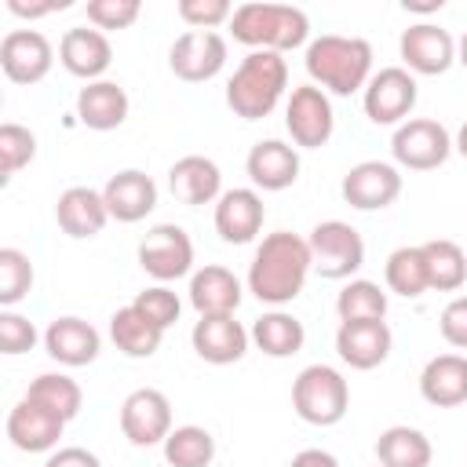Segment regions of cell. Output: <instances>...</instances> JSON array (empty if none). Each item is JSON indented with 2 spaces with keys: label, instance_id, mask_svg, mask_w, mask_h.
I'll return each mask as SVG.
<instances>
[{
  "label": "cell",
  "instance_id": "6da1fadb",
  "mask_svg": "<svg viewBox=\"0 0 467 467\" xmlns=\"http://www.w3.org/2000/svg\"><path fill=\"white\" fill-rule=\"evenodd\" d=\"M310 270H314V259H310L306 237H299L292 230H274L259 241V248L248 263V292L259 303L285 306L303 292Z\"/></svg>",
  "mask_w": 467,
  "mask_h": 467
},
{
  "label": "cell",
  "instance_id": "7a4b0ae2",
  "mask_svg": "<svg viewBox=\"0 0 467 467\" xmlns=\"http://www.w3.org/2000/svg\"><path fill=\"white\" fill-rule=\"evenodd\" d=\"M306 73L328 95H354L365 91L372 80V44L361 36L321 33L306 44Z\"/></svg>",
  "mask_w": 467,
  "mask_h": 467
},
{
  "label": "cell",
  "instance_id": "3957f363",
  "mask_svg": "<svg viewBox=\"0 0 467 467\" xmlns=\"http://www.w3.org/2000/svg\"><path fill=\"white\" fill-rule=\"evenodd\" d=\"M288 88V62L277 51H248L226 80V106L241 120H263L277 109Z\"/></svg>",
  "mask_w": 467,
  "mask_h": 467
},
{
  "label": "cell",
  "instance_id": "277c9868",
  "mask_svg": "<svg viewBox=\"0 0 467 467\" xmlns=\"http://www.w3.org/2000/svg\"><path fill=\"white\" fill-rule=\"evenodd\" d=\"M230 33L237 44L252 47V51H292L303 47L310 36V18L306 11L292 7V4H241L234 7L230 18Z\"/></svg>",
  "mask_w": 467,
  "mask_h": 467
},
{
  "label": "cell",
  "instance_id": "5b68a950",
  "mask_svg": "<svg viewBox=\"0 0 467 467\" xmlns=\"http://www.w3.org/2000/svg\"><path fill=\"white\" fill-rule=\"evenodd\" d=\"M292 409L310 427H336L350 409V387L332 365H306L292 379Z\"/></svg>",
  "mask_w": 467,
  "mask_h": 467
},
{
  "label": "cell",
  "instance_id": "8992f818",
  "mask_svg": "<svg viewBox=\"0 0 467 467\" xmlns=\"http://www.w3.org/2000/svg\"><path fill=\"white\" fill-rule=\"evenodd\" d=\"M310 244V259H314V274L328 277V281H347L350 274L361 270L365 263V241L361 234L343 223V219H325L310 230L306 237Z\"/></svg>",
  "mask_w": 467,
  "mask_h": 467
},
{
  "label": "cell",
  "instance_id": "52a82bcc",
  "mask_svg": "<svg viewBox=\"0 0 467 467\" xmlns=\"http://www.w3.org/2000/svg\"><path fill=\"white\" fill-rule=\"evenodd\" d=\"M390 153L409 171H431V168H441L449 161L452 135L445 131V124H438L431 117H409L405 124L394 128Z\"/></svg>",
  "mask_w": 467,
  "mask_h": 467
},
{
  "label": "cell",
  "instance_id": "ba28073f",
  "mask_svg": "<svg viewBox=\"0 0 467 467\" xmlns=\"http://www.w3.org/2000/svg\"><path fill=\"white\" fill-rule=\"evenodd\" d=\"M416 99H420L416 77L405 66H387L372 73V80L361 91V106L372 124H405L409 113L416 109Z\"/></svg>",
  "mask_w": 467,
  "mask_h": 467
},
{
  "label": "cell",
  "instance_id": "9c48e42d",
  "mask_svg": "<svg viewBox=\"0 0 467 467\" xmlns=\"http://www.w3.org/2000/svg\"><path fill=\"white\" fill-rule=\"evenodd\" d=\"M285 128H288L296 146L321 150L332 139V131H336V113H332L328 95L317 84L292 88V95L285 102Z\"/></svg>",
  "mask_w": 467,
  "mask_h": 467
},
{
  "label": "cell",
  "instance_id": "30bf717a",
  "mask_svg": "<svg viewBox=\"0 0 467 467\" xmlns=\"http://www.w3.org/2000/svg\"><path fill=\"white\" fill-rule=\"evenodd\" d=\"M120 431L135 449L164 445L171 427V401L157 387H139L120 401Z\"/></svg>",
  "mask_w": 467,
  "mask_h": 467
},
{
  "label": "cell",
  "instance_id": "8fae6325",
  "mask_svg": "<svg viewBox=\"0 0 467 467\" xmlns=\"http://www.w3.org/2000/svg\"><path fill=\"white\" fill-rule=\"evenodd\" d=\"M139 266L161 285L186 277L193 270V241H190V234L182 226H175V223L153 226L139 241Z\"/></svg>",
  "mask_w": 467,
  "mask_h": 467
},
{
  "label": "cell",
  "instance_id": "7c38bea8",
  "mask_svg": "<svg viewBox=\"0 0 467 467\" xmlns=\"http://www.w3.org/2000/svg\"><path fill=\"white\" fill-rule=\"evenodd\" d=\"M226 66V40L215 29H186L168 47V69L186 84H204Z\"/></svg>",
  "mask_w": 467,
  "mask_h": 467
},
{
  "label": "cell",
  "instance_id": "4fadbf2b",
  "mask_svg": "<svg viewBox=\"0 0 467 467\" xmlns=\"http://www.w3.org/2000/svg\"><path fill=\"white\" fill-rule=\"evenodd\" d=\"M55 66V47L40 29H11L0 40V69L11 84H40Z\"/></svg>",
  "mask_w": 467,
  "mask_h": 467
},
{
  "label": "cell",
  "instance_id": "5bb4252c",
  "mask_svg": "<svg viewBox=\"0 0 467 467\" xmlns=\"http://www.w3.org/2000/svg\"><path fill=\"white\" fill-rule=\"evenodd\" d=\"M398 51H401V62L409 73H420V77H441L452 62H456V40L449 29L434 26V22H416L401 33L398 40Z\"/></svg>",
  "mask_w": 467,
  "mask_h": 467
},
{
  "label": "cell",
  "instance_id": "9a60e30c",
  "mask_svg": "<svg viewBox=\"0 0 467 467\" xmlns=\"http://www.w3.org/2000/svg\"><path fill=\"white\" fill-rule=\"evenodd\" d=\"M339 193L358 212H379V208H387V204L398 201V193H401V171L394 164H387V161H361V164H354L343 175Z\"/></svg>",
  "mask_w": 467,
  "mask_h": 467
},
{
  "label": "cell",
  "instance_id": "2e32d148",
  "mask_svg": "<svg viewBox=\"0 0 467 467\" xmlns=\"http://www.w3.org/2000/svg\"><path fill=\"white\" fill-rule=\"evenodd\" d=\"M263 219H266V208H263L259 190H252V186L223 190V197L215 201V234L226 244L255 241L263 230Z\"/></svg>",
  "mask_w": 467,
  "mask_h": 467
},
{
  "label": "cell",
  "instance_id": "e0dca14e",
  "mask_svg": "<svg viewBox=\"0 0 467 467\" xmlns=\"http://www.w3.org/2000/svg\"><path fill=\"white\" fill-rule=\"evenodd\" d=\"M390 347H394V336L387 321H339L336 328V354L343 365L358 372L383 365L390 358Z\"/></svg>",
  "mask_w": 467,
  "mask_h": 467
},
{
  "label": "cell",
  "instance_id": "ac0fdd59",
  "mask_svg": "<svg viewBox=\"0 0 467 467\" xmlns=\"http://www.w3.org/2000/svg\"><path fill=\"white\" fill-rule=\"evenodd\" d=\"M44 350L51 361L66 365V368H80V365H91L102 350V336L91 321L84 317H55L47 328H44Z\"/></svg>",
  "mask_w": 467,
  "mask_h": 467
},
{
  "label": "cell",
  "instance_id": "d6986e66",
  "mask_svg": "<svg viewBox=\"0 0 467 467\" xmlns=\"http://www.w3.org/2000/svg\"><path fill=\"white\" fill-rule=\"evenodd\" d=\"M66 431V420L55 416L51 409L36 405L33 398L22 394V401L7 412V438L18 452H55L58 438Z\"/></svg>",
  "mask_w": 467,
  "mask_h": 467
},
{
  "label": "cell",
  "instance_id": "ffe728a7",
  "mask_svg": "<svg viewBox=\"0 0 467 467\" xmlns=\"http://www.w3.org/2000/svg\"><path fill=\"white\" fill-rule=\"evenodd\" d=\"M58 62L66 66V73L80 77L84 84L91 80H106L102 73L113 62V47L106 40L102 29H88V26H73L62 33L58 40Z\"/></svg>",
  "mask_w": 467,
  "mask_h": 467
},
{
  "label": "cell",
  "instance_id": "44dd1931",
  "mask_svg": "<svg viewBox=\"0 0 467 467\" xmlns=\"http://www.w3.org/2000/svg\"><path fill=\"white\" fill-rule=\"evenodd\" d=\"M168 190L179 204H215L223 197V171L212 157L186 153L168 168Z\"/></svg>",
  "mask_w": 467,
  "mask_h": 467
},
{
  "label": "cell",
  "instance_id": "7402d4cb",
  "mask_svg": "<svg viewBox=\"0 0 467 467\" xmlns=\"http://www.w3.org/2000/svg\"><path fill=\"white\" fill-rule=\"evenodd\" d=\"M248 328L241 321H234V314H215V317H201L190 332V343L197 350L201 361L208 365H234L244 358L248 350Z\"/></svg>",
  "mask_w": 467,
  "mask_h": 467
},
{
  "label": "cell",
  "instance_id": "603a6c76",
  "mask_svg": "<svg viewBox=\"0 0 467 467\" xmlns=\"http://www.w3.org/2000/svg\"><path fill=\"white\" fill-rule=\"evenodd\" d=\"M244 171L255 190L277 193L299 179V153H296V146H288L281 139H259L244 157Z\"/></svg>",
  "mask_w": 467,
  "mask_h": 467
},
{
  "label": "cell",
  "instance_id": "cb8c5ba5",
  "mask_svg": "<svg viewBox=\"0 0 467 467\" xmlns=\"http://www.w3.org/2000/svg\"><path fill=\"white\" fill-rule=\"evenodd\" d=\"M102 201L109 208V219L139 223V219H146L157 208V182L146 171H139V168H124V171L106 179Z\"/></svg>",
  "mask_w": 467,
  "mask_h": 467
},
{
  "label": "cell",
  "instance_id": "d4e9b609",
  "mask_svg": "<svg viewBox=\"0 0 467 467\" xmlns=\"http://www.w3.org/2000/svg\"><path fill=\"white\" fill-rule=\"evenodd\" d=\"M55 219H58V226H62L66 237L84 241V237L102 234V226L109 223V208H106V201H102V190L69 186V190H62L58 201H55Z\"/></svg>",
  "mask_w": 467,
  "mask_h": 467
},
{
  "label": "cell",
  "instance_id": "484cf974",
  "mask_svg": "<svg viewBox=\"0 0 467 467\" xmlns=\"http://www.w3.org/2000/svg\"><path fill=\"white\" fill-rule=\"evenodd\" d=\"M128 91L117 80H91L77 91V120L91 131H113L128 120Z\"/></svg>",
  "mask_w": 467,
  "mask_h": 467
},
{
  "label": "cell",
  "instance_id": "4316f807",
  "mask_svg": "<svg viewBox=\"0 0 467 467\" xmlns=\"http://www.w3.org/2000/svg\"><path fill=\"white\" fill-rule=\"evenodd\" d=\"M241 281L234 277V270L226 266H201L190 274V303L201 317H215V314H234L241 306Z\"/></svg>",
  "mask_w": 467,
  "mask_h": 467
},
{
  "label": "cell",
  "instance_id": "83f0119b",
  "mask_svg": "<svg viewBox=\"0 0 467 467\" xmlns=\"http://www.w3.org/2000/svg\"><path fill=\"white\" fill-rule=\"evenodd\" d=\"M420 394L427 405L456 409L467 401V358L463 354H438L420 372Z\"/></svg>",
  "mask_w": 467,
  "mask_h": 467
},
{
  "label": "cell",
  "instance_id": "f1b7e54d",
  "mask_svg": "<svg viewBox=\"0 0 467 467\" xmlns=\"http://www.w3.org/2000/svg\"><path fill=\"white\" fill-rule=\"evenodd\" d=\"M109 339L124 358H153L161 350L164 328H157L142 310L128 303L109 317Z\"/></svg>",
  "mask_w": 467,
  "mask_h": 467
},
{
  "label": "cell",
  "instance_id": "f546056e",
  "mask_svg": "<svg viewBox=\"0 0 467 467\" xmlns=\"http://www.w3.org/2000/svg\"><path fill=\"white\" fill-rule=\"evenodd\" d=\"M376 460L379 467H431L434 449L423 431L409 423H394L376 438Z\"/></svg>",
  "mask_w": 467,
  "mask_h": 467
},
{
  "label": "cell",
  "instance_id": "4dcf8cb0",
  "mask_svg": "<svg viewBox=\"0 0 467 467\" xmlns=\"http://www.w3.org/2000/svg\"><path fill=\"white\" fill-rule=\"evenodd\" d=\"M248 336H252V343H255L266 358H292V354L303 350V343H306L303 321H299L296 314H288V310H270V314L255 317V325H252Z\"/></svg>",
  "mask_w": 467,
  "mask_h": 467
},
{
  "label": "cell",
  "instance_id": "1f68e13d",
  "mask_svg": "<svg viewBox=\"0 0 467 467\" xmlns=\"http://www.w3.org/2000/svg\"><path fill=\"white\" fill-rule=\"evenodd\" d=\"M383 277H387V288H390L394 296L420 299V296L431 288L427 259H423V244H401V248H394V252L387 255Z\"/></svg>",
  "mask_w": 467,
  "mask_h": 467
},
{
  "label": "cell",
  "instance_id": "d6a6232c",
  "mask_svg": "<svg viewBox=\"0 0 467 467\" xmlns=\"http://www.w3.org/2000/svg\"><path fill=\"white\" fill-rule=\"evenodd\" d=\"M423 259H427V277L431 288L438 292H456L467 281V252L449 241V237H434L423 244Z\"/></svg>",
  "mask_w": 467,
  "mask_h": 467
},
{
  "label": "cell",
  "instance_id": "836d02e7",
  "mask_svg": "<svg viewBox=\"0 0 467 467\" xmlns=\"http://www.w3.org/2000/svg\"><path fill=\"white\" fill-rule=\"evenodd\" d=\"M26 398H33L36 405L51 409V412L62 416L66 423H69V420L80 412V405H84V390H80V383L69 379L66 372H40V376L29 383Z\"/></svg>",
  "mask_w": 467,
  "mask_h": 467
},
{
  "label": "cell",
  "instance_id": "e575fe53",
  "mask_svg": "<svg viewBox=\"0 0 467 467\" xmlns=\"http://www.w3.org/2000/svg\"><path fill=\"white\" fill-rule=\"evenodd\" d=\"M164 460H168V467H208L215 460V438H212V431H204L197 423L175 427L164 438Z\"/></svg>",
  "mask_w": 467,
  "mask_h": 467
},
{
  "label": "cell",
  "instance_id": "d590c367",
  "mask_svg": "<svg viewBox=\"0 0 467 467\" xmlns=\"http://www.w3.org/2000/svg\"><path fill=\"white\" fill-rule=\"evenodd\" d=\"M336 314H339V321H383L387 317V292L376 281L354 277L336 296Z\"/></svg>",
  "mask_w": 467,
  "mask_h": 467
},
{
  "label": "cell",
  "instance_id": "8d00e7d4",
  "mask_svg": "<svg viewBox=\"0 0 467 467\" xmlns=\"http://www.w3.org/2000/svg\"><path fill=\"white\" fill-rule=\"evenodd\" d=\"M33 288V263L22 248H0V306L11 310Z\"/></svg>",
  "mask_w": 467,
  "mask_h": 467
},
{
  "label": "cell",
  "instance_id": "74e56055",
  "mask_svg": "<svg viewBox=\"0 0 467 467\" xmlns=\"http://www.w3.org/2000/svg\"><path fill=\"white\" fill-rule=\"evenodd\" d=\"M36 157V135L15 120L0 124V179H15Z\"/></svg>",
  "mask_w": 467,
  "mask_h": 467
},
{
  "label": "cell",
  "instance_id": "f35d334b",
  "mask_svg": "<svg viewBox=\"0 0 467 467\" xmlns=\"http://www.w3.org/2000/svg\"><path fill=\"white\" fill-rule=\"evenodd\" d=\"M131 306H135V310H142L157 328H171V325L179 321V314H182V303H179V296H175L168 285L142 288V292L131 299Z\"/></svg>",
  "mask_w": 467,
  "mask_h": 467
},
{
  "label": "cell",
  "instance_id": "ab89813d",
  "mask_svg": "<svg viewBox=\"0 0 467 467\" xmlns=\"http://www.w3.org/2000/svg\"><path fill=\"white\" fill-rule=\"evenodd\" d=\"M142 15L139 0H88V22L95 29H128Z\"/></svg>",
  "mask_w": 467,
  "mask_h": 467
},
{
  "label": "cell",
  "instance_id": "60d3db41",
  "mask_svg": "<svg viewBox=\"0 0 467 467\" xmlns=\"http://www.w3.org/2000/svg\"><path fill=\"white\" fill-rule=\"evenodd\" d=\"M36 328H33V321L29 317H22V314H15V310H0V350L4 354H26V350H33L36 347Z\"/></svg>",
  "mask_w": 467,
  "mask_h": 467
},
{
  "label": "cell",
  "instance_id": "b9f144b4",
  "mask_svg": "<svg viewBox=\"0 0 467 467\" xmlns=\"http://www.w3.org/2000/svg\"><path fill=\"white\" fill-rule=\"evenodd\" d=\"M179 18L190 29H215L234 18V7L226 0H179Z\"/></svg>",
  "mask_w": 467,
  "mask_h": 467
},
{
  "label": "cell",
  "instance_id": "7bdbcfd3",
  "mask_svg": "<svg viewBox=\"0 0 467 467\" xmlns=\"http://www.w3.org/2000/svg\"><path fill=\"white\" fill-rule=\"evenodd\" d=\"M438 328H441V339L456 350H467V296H456L445 303L441 317H438Z\"/></svg>",
  "mask_w": 467,
  "mask_h": 467
},
{
  "label": "cell",
  "instance_id": "ee69618b",
  "mask_svg": "<svg viewBox=\"0 0 467 467\" xmlns=\"http://www.w3.org/2000/svg\"><path fill=\"white\" fill-rule=\"evenodd\" d=\"M44 467H102V460L84 445H66V449H55Z\"/></svg>",
  "mask_w": 467,
  "mask_h": 467
},
{
  "label": "cell",
  "instance_id": "f6af8a7d",
  "mask_svg": "<svg viewBox=\"0 0 467 467\" xmlns=\"http://www.w3.org/2000/svg\"><path fill=\"white\" fill-rule=\"evenodd\" d=\"M69 7V0H44V4H26V0H7V11L18 15V18H44L51 11H62Z\"/></svg>",
  "mask_w": 467,
  "mask_h": 467
},
{
  "label": "cell",
  "instance_id": "bcb514c9",
  "mask_svg": "<svg viewBox=\"0 0 467 467\" xmlns=\"http://www.w3.org/2000/svg\"><path fill=\"white\" fill-rule=\"evenodd\" d=\"M288 467H339V460L332 452H325V449H303V452H296L288 460Z\"/></svg>",
  "mask_w": 467,
  "mask_h": 467
},
{
  "label": "cell",
  "instance_id": "7dc6e473",
  "mask_svg": "<svg viewBox=\"0 0 467 467\" xmlns=\"http://www.w3.org/2000/svg\"><path fill=\"white\" fill-rule=\"evenodd\" d=\"M452 150H456L460 157H467V120L460 124V131H456V139H452Z\"/></svg>",
  "mask_w": 467,
  "mask_h": 467
},
{
  "label": "cell",
  "instance_id": "c3c4849f",
  "mask_svg": "<svg viewBox=\"0 0 467 467\" xmlns=\"http://www.w3.org/2000/svg\"><path fill=\"white\" fill-rule=\"evenodd\" d=\"M456 62L467 69V33H463V36H460V44H456Z\"/></svg>",
  "mask_w": 467,
  "mask_h": 467
}]
</instances>
